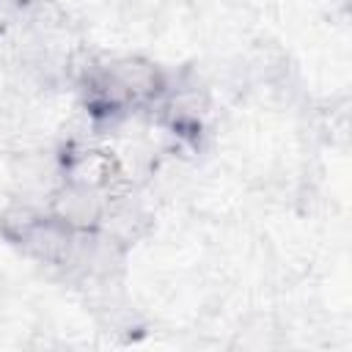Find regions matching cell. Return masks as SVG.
Here are the masks:
<instances>
[{
  "label": "cell",
  "mask_w": 352,
  "mask_h": 352,
  "mask_svg": "<svg viewBox=\"0 0 352 352\" xmlns=\"http://www.w3.org/2000/svg\"><path fill=\"white\" fill-rule=\"evenodd\" d=\"M41 220V214H38V206L36 204H30V201H25V198H14L3 212H0V234L8 239V242H22L28 234H30V228L36 226Z\"/></svg>",
  "instance_id": "4"
},
{
  "label": "cell",
  "mask_w": 352,
  "mask_h": 352,
  "mask_svg": "<svg viewBox=\"0 0 352 352\" xmlns=\"http://www.w3.org/2000/svg\"><path fill=\"white\" fill-rule=\"evenodd\" d=\"M72 236H74V228H69L63 220L50 214V217H41L19 245L30 258H36L41 264L60 267V261L72 245Z\"/></svg>",
  "instance_id": "2"
},
{
  "label": "cell",
  "mask_w": 352,
  "mask_h": 352,
  "mask_svg": "<svg viewBox=\"0 0 352 352\" xmlns=\"http://www.w3.org/2000/svg\"><path fill=\"white\" fill-rule=\"evenodd\" d=\"M107 201L110 198H104V192L96 184H88L82 179H72V182L58 184V190L50 198V209H52V217L63 220L69 228L91 231L102 223Z\"/></svg>",
  "instance_id": "1"
},
{
  "label": "cell",
  "mask_w": 352,
  "mask_h": 352,
  "mask_svg": "<svg viewBox=\"0 0 352 352\" xmlns=\"http://www.w3.org/2000/svg\"><path fill=\"white\" fill-rule=\"evenodd\" d=\"M104 72L121 85V91L129 99H135V96H151V94H157L162 88L160 72L151 63L138 60V58H121L113 66H107Z\"/></svg>",
  "instance_id": "3"
}]
</instances>
